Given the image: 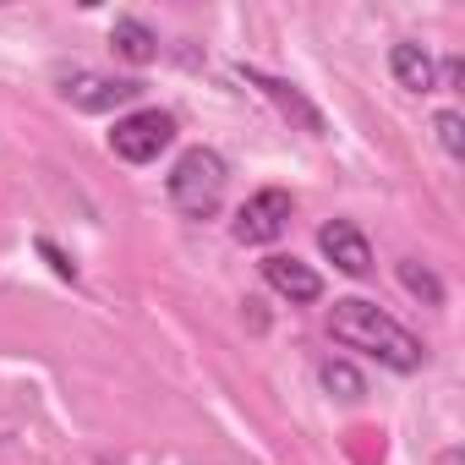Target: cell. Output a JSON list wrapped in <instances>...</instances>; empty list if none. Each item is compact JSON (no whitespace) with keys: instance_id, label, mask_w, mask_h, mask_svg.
<instances>
[{"instance_id":"obj_1","label":"cell","mask_w":465,"mask_h":465,"mask_svg":"<svg viewBox=\"0 0 465 465\" xmlns=\"http://www.w3.org/2000/svg\"><path fill=\"white\" fill-rule=\"evenodd\" d=\"M329 334H334L345 351H361V356H372V361L389 367V372H421V361H427V345H421L400 318H389L378 302H367V296L334 302V307H329Z\"/></svg>"},{"instance_id":"obj_2","label":"cell","mask_w":465,"mask_h":465,"mask_svg":"<svg viewBox=\"0 0 465 465\" xmlns=\"http://www.w3.org/2000/svg\"><path fill=\"white\" fill-rule=\"evenodd\" d=\"M224 186H230V164L219 148H186L164 175V197L181 219H213L224 203Z\"/></svg>"},{"instance_id":"obj_3","label":"cell","mask_w":465,"mask_h":465,"mask_svg":"<svg viewBox=\"0 0 465 465\" xmlns=\"http://www.w3.org/2000/svg\"><path fill=\"white\" fill-rule=\"evenodd\" d=\"M291 219H296V197H291L285 186H263V192H252V197L236 208V219H230V236H236L242 247H274L285 230H291Z\"/></svg>"},{"instance_id":"obj_4","label":"cell","mask_w":465,"mask_h":465,"mask_svg":"<svg viewBox=\"0 0 465 465\" xmlns=\"http://www.w3.org/2000/svg\"><path fill=\"white\" fill-rule=\"evenodd\" d=\"M170 143H175V115L170 110H126V115H115L110 153L121 164H153Z\"/></svg>"},{"instance_id":"obj_5","label":"cell","mask_w":465,"mask_h":465,"mask_svg":"<svg viewBox=\"0 0 465 465\" xmlns=\"http://www.w3.org/2000/svg\"><path fill=\"white\" fill-rule=\"evenodd\" d=\"M61 99L83 115H110V110H126L143 99V83L137 77H110V72H72L61 83Z\"/></svg>"},{"instance_id":"obj_6","label":"cell","mask_w":465,"mask_h":465,"mask_svg":"<svg viewBox=\"0 0 465 465\" xmlns=\"http://www.w3.org/2000/svg\"><path fill=\"white\" fill-rule=\"evenodd\" d=\"M236 77H242V83H252V88H258V94H263V99H269L285 121H296L307 137H323V132H329V126H323V110H318V104H312L296 83L269 77V72H258V66H236Z\"/></svg>"},{"instance_id":"obj_7","label":"cell","mask_w":465,"mask_h":465,"mask_svg":"<svg viewBox=\"0 0 465 465\" xmlns=\"http://www.w3.org/2000/svg\"><path fill=\"white\" fill-rule=\"evenodd\" d=\"M263 285H269L280 302H291V307L323 302V274H318L312 263L291 258V252H269V258H263Z\"/></svg>"},{"instance_id":"obj_8","label":"cell","mask_w":465,"mask_h":465,"mask_svg":"<svg viewBox=\"0 0 465 465\" xmlns=\"http://www.w3.org/2000/svg\"><path fill=\"white\" fill-rule=\"evenodd\" d=\"M318 247H323V258H329L340 274H351V280H367V274H372V242L361 236V224L329 219V224L318 230Z\"/></svg>"},{"instance_id":"obj_9","label":"cell","mask_w":465,"mask_h":465,"mask_svg":"<svg viewBox=\"0 0 465 465\" xmlns=\"http://www.w3.org/2000/svg\"><path fill=\"white\" fill-rule=\"evenodd\" d=\"M389 77H394L405 94H438V61H432V50L416 45V39L389 45Z\"/></svg>"},{"instance_id":"obj_10","label":"cell","mask_w":465,"mask_h":465,"mask_svg":"<svg viewBox=\"0 0 465 465\" xmlns=\"http://www.w3.org/2000/svg\"><path fill=\"white\" fill-rule=\"evenodd\" d=\"M110 50H115L126 66H153V61H159V34H153L143 17H115Z\"/></svg>"},{"instance_id":"obj_11","label":"cell","mask_w":465,"mask_h":465,"mask_svg":"<svg viewBox=\"0 0 465 465\" xmlns=\"http://www.w3.org/2000/svg\"><path fill=\"white\" fill-rule=\"evenodd\" d=\"M318 383L334 394V400H345V405H356V400H367V378L345 361V356H323L318 361Z\"/></svg>"},{"instance_id":"obj_12","label":"cell","mask_w":465,"mask_h":465,"mask_svg":"<svg viewBox=\"0 0 465 465\" xmlns=\"http://www.w3.org/2000/svg\"><path fill=\"white\" fill-rule=\"evenodd\" d=\"M394 274H400V285H405V291H411L421 307H443V296H449V291H443V280H438V274H432L421 258H405Z\"/></svg>"},{"instance_id":"obj_13","label":"cell","mask_w":465,"mask_h":465,"mask_svg":"<svg viewBox=\"0 0 465 465\" xmlns=\"http://www.w3.org/2000/svg\"><path fill=\"white\" fill-rule=\"evenodd\" d=\"M432 137H438V148L449 159H465V115L460 110H438L432 115Z\"/></svg>"},{"instance_id":"obj_14","label":"cell","mask_w":465,"mask_h":465,"mask_svg":"<svg viewBox=\"0 0 465 465\" xmlns=\"http://www.w3.org/2000/svg\"><path fill=\"white\" fill-rule=\"evenodd\" d=\"M34 247H39V258H45V263H50V269L61 274V280H72V285H77V263H72V258H66V252H61L55 242H50V236H39Z\"/></svg>"},{"instance_id":"obj_15","label":"cell","mask_w":465,"mask_h":465,"mask_svg":"<svg viewBox=\"0 0 465 465\" xmlns=\"http://www.w3.org/2000/svg\"><path fill=\"white\" fill-rule=\"evenodd\" d=\"M460 77H465V61H460V55H443V61H438V88H449V94H454V88H460Z\"/></svg>"}]
</instances>
